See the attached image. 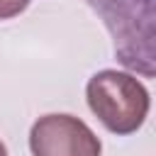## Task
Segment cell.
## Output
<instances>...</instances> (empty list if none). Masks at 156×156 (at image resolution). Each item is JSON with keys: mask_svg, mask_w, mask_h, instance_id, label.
<instances>
[{"mask_svg": "<svg viewBox=\"0 0 156 156\" xmlns=\"http://www.w3.org/2000/svg\"><path fill=\"white\" fill-rule=\"evenodd\" d=\"M112 37L115 56L129 71L154 76L156 0H85Z\"/></svg>", "mask_w": 156, "mask_h": 156, "instance_id": "6da1fadb", "label": "cell"}, {"mask_svg": "<svg viewBox=\"0 0 156 156\" xmlns=\"http://www.w3.org/2000/svg\"><path fill=\"white\" fill-rule=\"evenodd\" d=\"M88 107L112 134H132L136 132L151 107L149 90L124 71H100L88 80L85 88Z\"/></svg>", "mask_w": 156, "mask_h": 156, "instance_id": "7a4b0ae2", "label": "cell"}, {"mask_svg": "<svg viewBox=\"0 0 156 156\" xmlns=\"http://www.w3.org/2000/svg\"><path fill=\"white\" fill-rule=\"evenodd\" d=\"M32 156H100L102 144L73 115H44L29 132Z\"/></svg>", "mask_w": 156, "mask_h": 156, "instance_id": "3957f363", "label": "cell"}, {"mask_svg": "<svg viewBox=\"0 0 156 156\" xmlns=\"http://www.w3.org/2000/svg\"><path fill=\"white\" fill-rule=\"evenodd\" d=\"M32 0H0V20H10V17H17L20 12L27 10Z\"/></svg>", "mask_w": 156, "mask_h": 156, "instance_id": "277c9868", "label": "cell"}, {"mask_svg": "<svg viewBox=\"0 0 156 156\" xmlns=\"http://www.w3.org/2000/svg\"><path fill=\"white\" fill-rule=\"evenodd\" d=\"M0 156H7V149H5V144L0 141Z\"/></svg>", "mask_w": 156, "mask_h": 156, "instance_id": "5b68a950", "label": "cell"}]
</instances>
